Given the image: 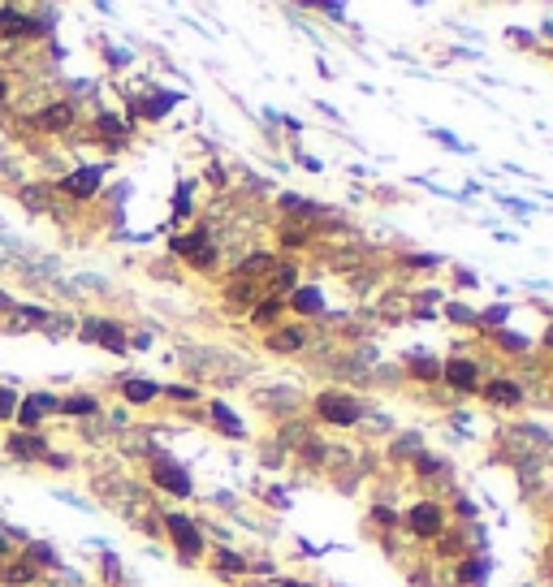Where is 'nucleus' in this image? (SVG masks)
<instances>
[{"label":"nucleus","mask_w":553,"mask_h":587,"mask_svg":"<svg viewBox=\"0 0 553 587\" xmlns=\"http://www.w3.org/2000/svg\"><path fill=\"white\" fill-rule=\"evenodd\" d=\"M9 415H18V393L0 389V419H9Z\"/></svg>","instance_id":"obj_35"},{"label":"nucleus","mask_w":553,"mask_h":587,"mask_svg":"<svg viewBox=\"0 0 553 587\" xmlns=\"http://www.w3.org/2000/svg\"><path fill=\"white\" fill-rule=\"evenodd\" d=\"M31 557H35V561H43V566H57V553H52V549H43V544H35V549H31Z\"/></svg>","instance_id":"obj_39"},{"label":"nucleus","mask_w":553,"mask_h":587,"mask_svg":"<svg viewBox=\"0 0 553 587\" xmlns=\"http://www.w3.org/2000/svg\"><path fill=\"white\" fill-rule=\"evenodd\" d=\"M540 341H545V350H553V324L545 328V337H540Z\"/></svg>","instance_id":"obj_42"},{"label":"nucleus","mask_w":553,"mask_h":587,"mask_svg":"<svg viewBox=\"0 0 553 587\" xmlns=\"http://www.w3.org/2000/svg\"><path fill=\"white\" fill-rule=\"evenodd\" d=\"M5 91H9V83H5V78H0V99H5Z\"/></svg>","instance_id":"obj_44"},{"label":"nucleus","mask_w":553,"mask_h":587,"mask_svg":"<svg viewBox=\"0 0 553 587\" xmlns=\"http://www.w3.org/2000/svg\"><path fill=\"white\" fill-rule=\"evenodd\" d=\"M415 380H441V363L428 359V354H411V367H407Z\"/></svg>","instance_id":"obj_21"},{"label":"nucleus","mask_w":553,"mask_h":587,"mask_svg":"<svg viewBox=\"0 0 553 587\" xmlns=\"http://www.w3.org/2000/svg\"><path fill=\"white\" fill-rule=\"evenodd\" d=\"M445 320H454V324H475V311L471 307H463V302H445Z\"/></svg>","instance_id":"obj_31"},{"label":"nucleus","mask_w":553,"mask_h":587,"mask_svg":"<svg viewBox=\"0 0 553 587\" xmlns=\"http://www.w3.org/2000/svg\"><path fill=\"white\" fill-rule=\"evenodd\" d=\"M441 471H445L441 458H433V453H419V458H415V475H419V479H437Z\"/></svg>","instance_id":"obj_27"},{"label":"nucleus","mask_w":553,"mask_h":587,"mask_svg":"<svg viewBox=\"0 0 553 587\" xmlns=\"http://www.w3.org/2000/svg\"><path fill=\"white\" fill-rule=\"evenodd\" d=\"M99 177H104V169H78V173H69L65 182H61V190L69 199H91L99 190Z\"/></svg>","instance_id":"obj_12"},{"label":"nucleus","mask_w":553,"mask_h":587,"mask_svg":"<svg viewBox=\"0 0 553 587\" xmlns=\"http://www.w3.org/2000/svg\"><path fill=\"white\" fill-rule=\"evenodd\" d=\"M125 402H134V406H147V402H156L160 397V385L156 380H125Z\"/></svg>","instance_id":"obj_18"},{"label":"nucleus","mask_w":553,"mask_h":587,"mask_svg":"<svg viewBox=\"0 0 553 587\" xmlns=\"http://www.w3.org/2000/svg\"><path fill=\"white\" fill-rule=\"evenodd\" d=\"M9 453H13V458H27V462H35V458H48V441L35 437V432H22V437H9Z\"/></svg>","instance_id":"obj_14"},{"label":"nucleus","mask_w":553,"mask_h":587,"mask_svg":"<svg viewBox=\"0 0 553 587\" xmlns=\"http://www.w3.org/2000/svg\"><path fill=\"white\" fill-rule=\"evenodd\" d=\"M39 130H48V134H61V130H69V125H74V108L69 104H52V108H43L39 113Z\"/></svg>","instance_id":"obj_15"},{"label":"nucleus","mask_w":553,"mask_h":587,"mask_svg":"<svg viewBox=\"0 0 553 587\" xmlns=\"http://www.w3.org/2000/svg\"><path fill=\"white\" fill-rule=\"evenodd\" d=\"M99 130H104L108 139H117V134L125 139V121H117V117H99Z\"/></svg>","instance_id":"obj_37"},{"label":"nucleus","mask_w":553,"mask_h":587,"mask_svg":"<svg viewBox=\"0 0 553 587\" xmlns=\"http://www.w3.org/2000/svg\"><path fill=\"white\" fill-rule=\"evenodd\" d=\"M407 527L411 535H419V540H437V535H445V505L433 501V497H419L407 505Z\"/></svg>","instance_id":"obj_2"},{"label":"nucleus","mask_w":553,"mask_h":587,"mask_svg":"<svg viewBox=\"0 0 553 587\" xmlns=\"http://www.w3.org/2000/svg\"><path fill=\"white\" fill-rule=\"evenodd\" d=\"M164 393H169V397H178V402H195V397H199V393H195V389H186V385H169Z\"/></svg>","instance_id":"obj_38"},{"label":"nucleus","mask_w":553,"mask_h":587,"mask_svg":"<svg viewBox=\"0 0 553 587\" xmlns=\"http://www.w3.org/2000/svg\"><path fill=\"white\" fill-rule=\"evenodd\" d=\"M281 311H286V298H268V302H260V307L251 311V316H255V324H272Z\"/></svg>","instance_id":"obj_28"},{"label":"nucleus","mask_w":553,"mask_h":587,"mask_svg":"<svg viewBox=\"0 0 553 587\" xmlns=\"http://www.w3.org/2000/svg\"><path fill=\"white\" fill-rule=\"evenodd\" d=\"M268 285H272V298H286V294L294 290V264H281V268H272Z\"/></svg>","instance_id":"obj_22"},{"label":"nucleus","mask_w":553,"mask_h":587,"mask_svg":"<svg viewBox=\"0 0 553 587\" xmlns=\"http://www.w3.org/2000/svg\"><path fill=\"white\" fill-rule=\"evenodd\" d=\"M281 208L303 212V216H316V203H312V199H298V195H281Z\"/></svg>","instance_id":"obj_32"},{"label":"nucleus","mask_w":553,"mask_h":587,"mask_svg":"<svg viewBox=\"0 0 553 587\" xmlns=\"http://www.w3.org/2000/svg\"><path fill=\"white\" fill-rule=\"evenodd\" d=\"M316 415L329 427H355L368 415V402L350 389H324V393H316Z\"/></svg>","instance_id":"obj_1"},{"label":"nucleus","mask_w":553,"mask_h":587,"mask_svg":"<svg viewBox=\"0 0 553 587\" xmlns=\"http://www.w3.org/2000/svg\"><path fill=\"white\" fill-rule=\"evenodd\" d=\"M454 509H458V518H475V501H467V497H458Z\"/></svg>","instance_id":"obj_40"},{"label":"nucleus","mask_w":553,"mask_h":587,"mask_svg":"<svg viewBox=\"0 0 553 587\" xmlns=\"http://www.w3.org/2000/svg\"><path fill=\"white\" fill-rule=\"evenodd\" d=\"M424 453V441L415 432H402V441H393V458H419Z\"/></svg>","instance_id":"obj_26"},{"label":"nucleus","mask_w":553,"mask_h":587,"mask_svg":"<svg viewBox=\"0 0 553 587\" xmlns=\"http://www.w3.org/2000/svg\"><path fill=\"white\" fill-rule=\"evenodd\" d=\"M480 389H484V402L497 406V411H514V406H523V385H519V380L497 376V380H489V385H480Z\"/></svg>","instance_id":"obj_7"},{"label":"nucleus","mask_w":553,"mask_h":587,"mask_svg":"<svg viewBox=\"0 0 553 587\" xmlns=\"http://www.w3.org/2000/svg\"><path fill=\"white\" fill-rule=\"evenodd\" d=\"M493 341H497L501 350H510V354H523L527 346H532V341H527L523 333H514V328H497V333H493Z\"/></svg>","instance_id":"obj_23"},{"label":"nucleus","mask_w":553,"mask_h":587,"mask_svg":"<svg viewBox=\"0 0 553 587\" xmlns=\"http://www.w3.org/2000/svg\"><path fill=\"white\" fill-rule=\"evenodd\" d=\"M164 527H169V540H173V549H178L186 561H195L199 553H204V531H199L186 514H169L164 518Z\"/></svg>","instance_id":"obj_3"},{"label":"nucleus","mask_w":553,"mask_h":587,"mask_svg":"<svg viewBox=\"0 0 553 587\" xmlns=\"http://www.w3.org/2000/svg\"><path fill=\"white\" fill-rule=\"evenodd\" d=\"M268 268H272V255H264V250H260V255H246V260H242V272H246V276H251V272H268Z\"/></svg>","instance_id":"obj_33"},{"label":"nucleus","mask_w":553,"mask_h":587,"mask_svg":"<svg viewBox=\"0 0 553 587\" xmlns=\"http://www.w3.org/2000/svg\"><path fill=\"white\" fill-rule=\"evenodd\" d=\"M246 570H251L246 557H238V553H230V549L216 553V574H220V579H242Z\"/></svg>","instance_id":"obj_19"},{"label":"nucleus","mask_w":553,"mask_h":587,"mask_svg":"<svg viewBox=\"0 0 553 587\" xmlns=\"http://www.w3.org/2000/svg\"><path fill=\"white\" fill-rule=\"evenodd\" d=\"M320 13H329V17H346V9H342V5H320Z\"/></svg>","instance_id":"obj_41"},{"label":"nucleus","mask_w":553,"mask_h":587,"mask_svg":"<svg viewBox=\"0 0 553 587\" xmlns=\"http://www.w3.org/2000/svg\"><path fill=\"white\" fill-rule=\"evenodd\" d=\"M35 579V566L31 561H13V566L5 570V583H31Z\"/></svg>","instance_id":"obj_30"},{"label":"nucleus","mask_w":553,"mask_h":587,"mask_svg":"<svg viewBox=\"0 0 553 587\" xmlns=\"http://www.w3.org/2000/svg\"><path fill=\"white\" fill-rule=\"evenodd\" d=\"M286 307H294L298 316H324V311H329V307H324L320 285H294L290 298H286Z\"/></svg>","instance_id":"obj_10"},{"label":"nucleus","mask_w":553,"mask_h":587,"mask_svg":"<svg viewBox=\"0 0 553 587\" xmlns=\"http://www.w3.org/2000/svg\"><path fill=\"white\" fill-rule=\"evenodd\" d=\"M173 250L186 255L190 268H212V264H216V250H212V242H208V229H195L190 238H173Z\"/></svg>","instance_id":"obj_6"},{"label":"nucleus","mask_w":553,"mask_h":587,"mask_svg":"<svg viewBox=\"0 0 553 587\" xmlns=\"http://www.w3.org/2000/svg\"><path fill=\"white\" fill-rule=\"evenodd\" d=\"M480 376H484V367L475 359H445L441 363V380L449 389H458V393H475L480 389Z\"/></svg>","instance_id":"obj_4"},{"label":"nucleus","mask_w":553,"mask_h":587,"mask_svg":"<svg viewBox=\"0 0 553 587\" xmlns=\"http://www.w3.org/2000/svg\"><path fill=\"white\" fill-rule=\"evenodd\" d=\"M208 415H212V423L225 432V437H230V441H242L246 437V427H242V419L230 411V406H225V402H208Z\"/></svg>","instance_id":"obj_13"},{"label":"nucleus","mask_w":553,"mask_h":587,"mask_svg":"<svg viewBox=\"0 0 553 587\" xmlns=\"http://www.w3.org/2000/svg\"><path fill=\"white\" fill-rule=\"evenodd\" d=\"M264 346L272 354H294V350L307 346V328L303 324H281V328H272V333L264 337Z\"/></svg>","instance_id":"obj_9"},{"label":"nucleus","mask_w":553,"mask_h":587,"mask_svg":"<svg viewBox=\"0 0 553 587\" xmlns=\"http://www.w3.org/2000/svg\"><path fill=\"white\" fill-rule=\"evenodd\" d=\"M178 99H182V91H164V95H152V99H147V108H143V113L156 121V117H164V113H169L173 104H178Z\"/></svg>","instance_id":"obj_24"},{"label":"nucleus","mask_w":553,"mask_h":587,"mask_svg":"<svg viewBox=\"0 0 553 587\" xmlns=\"http://www.w3.org/2000/svg\"><path fill=\"white\" fill-rule=\"evenodd\" d=\"M83 337L99 341V346H104V350H113V354H121L125 346H130V337H125V333H121V324H113V320H87Z\"/></svg>","instance_id":"obj_8"},{"label":"nucleus","mask_w":553,"mask_h":587,"mask_svg":"<svg viewBox=\"0 0 553 587\" xmlns=\"http://www.w3.org/2000/svg\"><path fill=\"white\" fill-rule=\"evenodd\" d=\"M437 264H441L437 255H424V250L419 255H402V268H411V272H433Z\"/></svg>","instance_id":"obj_29"},{"label":"nucleus","mask_w":553,"mask_h":587,"mask_svg":"<svg viewBox=\"0 0 553 587\" xmlns=\"http://www.w3.org/2000/svg\"><path fill=\"white\" fill-rule=\"evenodd\" d=\"M506 320H510V302H493V307L475 311V324L480 328H506Z\"/></svg>","instance_id":"obj_20"},{"label":"nucleus","mask_w":553,"mask_h":587,"mask_svg":"<svg viewBox=\"0 0 553 587\" xmlns=\"http://www.w3.org/2000/svg\"><path fill=\"white\" fill-rule=\"evenodd\" d=\"M152 479H156V488H164V493H173V497H190V493H195V483H190L186 467H182V462H173V458H156Z\"/></svg>","instance_id":"obj_5"},{"label":"nucleus","mask_w":553,"mask_h":587,"mask_svg":"<svg viewBox=\"0 0 553 587\" xmlns=\"http://www.w3.org/2000/svg\"><path fill=\"white\" fill-rule=\"evenodd\" d=\"M48 411H61V397H52V393H35V397H27L18 406V423L22 427H35Z\"/></svg>","instance_id":"obj_11"},{"label":"nucleus","mask_w":553,"mask_h":587,"mask_svg":"<svg viewBox=\"0 0 553 587\" xmlns=\"http://www.w3.org/2000/svg\"><path fill=\"white\" fill-rule=\"evenodd\" d=\"M31 31H43V27L18 9H0V35H31Z\"/></svg>","instance_id":"obj_17"},{"label":"nucleus","mask_w":553,"mask_h":587,"mask_svg":"<svg viewBox=\"0 0 553 587\" xmlns=\"http://www.w3.org/2000/svg\"><path fill=\"white\" fill-rule=\"evenodd\" d=\"M95 406H99V402H95L91 393H74V397L61 402V411H65V415H95Z\"/></svg>","instance_id":"obj_25"},{"label":"nucleus","mask_w":553,"mask_h":587,"mask_svg":"<svg viewBox=\"0 0 553 587\" xmlns=\"http://www.w3.org/2000/svg\"><path fill=\"white\" fill-rule=\"evenodd\" d=\"M372 523H385V527H393V523H398V514H393L389 505H381V501H376V505H372Z\"/></svg>","instance_id":"obj_36"},{"label":"nucleus","mask_w":553,"mask_h":587,"mask_svg":"<svg viewBox=\"0 0 553 587\" xmlns=\"http://www.w3.org/2000/svg\"><path fill=\"white\" fill-rule=\"evenodd\" d=\"M489 579V557H463L458 561V583L463 587H484Z\"/></svg>","instance_id":"obj_16"},{"label":"nucleus","mask_w":553,"mask_h":587,"mask_svg":"<svg viewBox=\"0 0 553 587\" xmlns=\"http://www.w3.org/2000/svg\"><path fill=\"white\" fill-rule=\"evenodd\" d=\"M281 587H312V583H298V579H281Z\"/></svg>","instance_id":"obj_43"},{"label":"nucleus","mask_w":553,"mask_h":587,"mask_svg":"<svg viewBox=\"0 0 553 587\" xmlns=\"http://www.w3.org/2000/svg\"><path fill=\"white\" fill-rule=\"evenodd\" d=\"M251 298H255V285H251V281H242V285H230V302H242V307H246Z\"/></svg>","instance_id":"obj_34"}]
</instances>
